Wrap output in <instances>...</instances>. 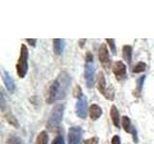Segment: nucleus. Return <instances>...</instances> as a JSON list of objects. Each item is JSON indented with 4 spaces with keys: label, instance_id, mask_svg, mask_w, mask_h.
Returning <instances> with one entry per match:
<instances>
[{
    "label": "nucleus",
    "instance_id": "29",
    "mask_svg": "<svg viewBox=\"0 0 154 144\" xmlns=\"http://www.w3.org/2000/svg\"><path fill=\"white\" fill-rule=\"evenodd\" d=\"M1 109L2 110H4V107H5V100H4V96H3V93H1Z\"/></svg>",
    "mask_w": 154,
    "mask_h": 144
},
{
    "label": "nucleus",
    "instance_id": "24",
    "mask_svg": "<svg viewBox=\"0 0 154 144\" xmlns=\"http://www.w3.org/2000/svg\"><path fill=\"white\" fill-rule=\"evenodd\" d=\"M98 141L99 139L98 137H91L89 139H87V140H85L84 144H98Z\"/></svg>",
    "mask_w": 154,
    "mask_h": 144
},
{
    "label": "nucleus",
    "instance_id": "10",
    "mask_svg": "<svg viewBox=\"0 0 154 144\" xmlns=\"http://www.w3.org/2000/svg\"><path fill=\"white\" fill-rule=\"evenodd\" d=\"M2 79H3L4 85L7 88V89L9 91H14V88H16V86H14V82L13 78L11 77V75L9 74V72H7V71L3 72Z\"/></svg>",
    "mask_w": 154,
    "mask_h": 144
},
{
    "label": "nucleus",
    "instance_id": "17",
    "mask_svg": "<svg viewBox=\"0 0 154 144\" xmlns=\"http://www.w3.org/2000/svg\"><path fill=\"white\" fill-rule=\"evenodd\" d=\"M146 69V64L143 62H139L138 64L134 66L133 72L134 73H141V72H144Z\"/></svg>",
    "mask_w": 154,
    "mask_h": 144
},
{
    "label": "nucleus",
    "instance_id": "26",
    "mask_svg": "<svg viewBox=\"0 0 154 144\" xmlns=\"http://www.w3.org/2000/svg\"><path fill=\"white\" fill-rule=\"evenodd\" d=\"M112 144H120V138L119 136H114L112 138Z\"/></svg>",
    "mask_w": 154,
    "mask_h": 144
},
{
    "label": "nucleus",
    "instance_id": "15",
    "mask_svg": "<svg viewBox=\"0 0 154 144\" xmlns=\"http://www.w3.org/2000/svg\"><path fill=\"white\" fill-rule=\"evenodd\" d=\"M48 143V134L45 131H42L38 134L35 144H47Z\"/></svg>",
    "mask_w": 154,
    "mask_h": 144
},
{
    "label": "nucleus",
    "instance_id": "21",
    "mask_svg": "<svg viewBox=\"0 0 154 144\" xmlns=\"http://www.w3.org/2000/svg\"><path fill=\"white\" fill-rule=\"evenodd\" d=\"M21 140L20 138L16 136H11L7 139V144H20Z\"/></svg>",
    "mask_w": 154,
    "mask_h": 144
},
{
    "label": "nucleus",
    "instance_id": "25",
    "mask_svg": "<svg viewBox=\"0 0 154 144\" xmlns=\"http://www.w3.org/2000/svg\"><path fill=\"white\" fill-rule=\"evenodd\" d=\"M86 62H94V56L91 52H88L86 55Z\"/></svg>",
    "mask_w": 154,
    "mask_h": 144
},
{
    "label": "nucleus",
    "instance_id": "18",
    "mask_svg": "<svg viewBox=\"0 0 154 144\" xmlns=\"http://www.w3.org/2000/svg\"><path fill=\"white\" fill-rule=\"evenodd\" d=\"M144 79H146V76L143 75L141 78H140L137 82V88H136V94L137 97H139V95L141 94V91H142V88H143V82H144Z\"/></svg>",
    "mask_w": 154,
    "mask_h": 144
},
{
    "label": "nucleus",
    "instance_id": "16",
    "mask_svg": "<svg viewBox=\"0 0 154 144\" xmlns=\"http://www.w3.org/2000/svg\"><path fill=\"white\" fill-rule=\"evenodd\" d=\"M122 125L123 127V130L126 133H132V129L133 127L131 126V121L128 116H123L122 120Z\"/></svg>",
    "mask_w": 154,
    "mask_h": 144
},
{
    "label": "nucleus",
    "instance_id": "3",
    "mask_svg": "<svg viewBox=\"0 0 154 144\" xmlns=\"http://www.w3.org/2000/svg\"><path fill=\"white\" fill-rule=\"evenodd\" d=\"M64 110H65V106L63 104L56 105L54 108L52 109L51 113L49 115L46 123V126L48 129H55L60 125L62 122L63 116H64Z\"/></svg>",
    "mask_w": 154,
    "mask_h": 144
},
{
    "label": "nucleus",
    "instance_id": "4",
    "mask_svg": "<svg viewBox=\"0 0 154 144\" xmlns=\"http://www.w3.org/2000/svg\"><path fill=\"white\" fill-rule=\"evenodd\" d=\"M97 88L99 92L105 96L106 99L109 100L114 99V89L112 88L111 90H109L106 88V79L103 72H99L97 75Z\"/></svg>",
    "mask_w": 154,
    "mask_h": 144
},
{
    "label": "nucleus",
    "instance_id": "5",
    "mask_svg": "<svg viewBox=\"0 0 154 144\" xmlns=\"http://www.w3.org/2000/svg\"><path fill=\"white\" fill-rule=\"evenodd\" d=\"M82 136H83V130L81 127H71L69 130L67 142L69 144H81Z\"/></svg>",
    "mask_w": 154,
    "mask_h": 144
},
{
    "label": "nucleus",
    "instance_id": "23",
    "mask_svg": "<svg viewBox=\"0 0 154 144\" xmlns=\"http://www.w3.org/2000/svg\"><path fill=\"white\" fill-rule=\"evenodd\" d=\"M51 144H65V139L63 137V136H57L54 139H53V141Z\"/></svg>",
    "mask_w": 154,
    "mask_h": 144
},
{
    "label": "nucleus",
    "instance_id": "28",
    "mask_svg": "<svg viewBox=\"0 0 154 144\" xmlns=\"http://www.w3.org/2000/svg\"><path fill=\"white\" fill-rule=\"evenodd\" d=\"M26 41L29 42V44L32 45V46H36V42H37V40L36 38H34V40H30V38H26Z\"/></svg>",
    "mask_w": 154,
    "mask_h": 144
},
{
    "label": "nucleus",
    "instance_id": "27",
    "mask_svg": "<svg viewBox=\"0 0 154 144\" xmlns=\"http://www.w3.org/2000/svg\"><path fill=\"white\" fill-rule=\"evenodd\" d=\"M131 134H133L134 142H135V143H138V137H137V131H136V129L133 128V129H132V133H131Z\"/></svg>",
    "mask_w": 154,
    "mask_h": 144
},
{
    "label": "nucleus",
    "instance_id": "2",
    "mask_svg": "<svg viewBox=\"0 0 154 144\" xmlns=\"http://www.w3.org/2000/svg\"><path fill=\"white\" fill-rule=\"evenodd\" d=\"M28 49L25 44L20 46V54H19L18 61L17 62V73L19 78H24L28 71Z\"/></svg>",
    "mask_w": 154,
    "mask_h": 144
},
{
    "label": "nucleus",
    "instance_id": "12",
    "mask_svg": "<svg viewBox=\"0 0 154 144\" xmlns=\"http://www.w3.org/2000/svg\"><path fill=\"white\" fill-rule=\"evenodd\" d=\"M65 47V40L61 38H55L53 40V51L56 55H61Z\"/></svg>",
    "mask_w": 154,
    "mask_h": 144
},
{
    "label": "nucleus",
    "instance_id": "6",
    "mask_svg": "<svg viewBox=\"0 0 154 144\" xmlns=\"http://www.w3.org/2000/svg\"><path fill=\"white\" fill-rule=\"evenodd\" d=\"M88 114V99L85 95L78 99L76 104V115L81 119H86Z\"/></svg>",
    "mask_w": 154,
    "mask_h": 144
},
{
    "label": "nucleus",
    "instance_id": "13",
    "mask_svg": "<svg viewBox=\"0 0 154 144\" xmlns=\"http://www.w3.org/2000/svg\"><path fill=\"white\" fill-rule=\"evenodd\" d=\"M111 118H112V121L115 127H117L118 129H119V110L118 108L116 107L115 105L112 106L111 108Z\"/></svg>",
    "mask_w": 154,
    "mask_h": 144
},
{
    "label": "nucleus",
    "instance_id": "22",
    "mask_svg": "<svg viewBox=\"0 0 154 144\" xmlns=\"http://www.w3.org/2000/svg\"><path fill=\"white\" fill-rule=\"evenodd\" d=\"M73 95H74V97L76 98H81L82 96H83V93H82V90H81V88H80V86H77L76 88H74V91H73Z\"/></svg>",
    "mask_w": 154,
    "mask_h": 144
},
{
    "label": "nucleus",
    "instance_id": "7",
    "mask_svg": "<svg viewBox=\"0 0 154 144\" xmlns=\"http://www.w3.org/2000/svg\"><path fill=\"white\" fill-rule=\"evenodd\" d=\"M94 72H95V68L94 62H86L84 75H85L87 86L89 88H91L94 85Z\"/></svg>",
    "mask_w": 154,
    "mask_h": 144
},
{
    "label": "nucleus",
    "instance_id": "19",
    "mask_svg": "<svg viewBox=\"0 0 154 144\" xmlns=\"http://www.w3.org/2000/svg\"><path fill=\"white\" fill-rule=\"evenodd\" d=\"M6 118H7V121H8L10 124L14 125V126H16L17 128H18V127H19V125H18L17 120L16 119V117H14L13 114L9 113V114L7 115V116H6Z\"/></svg>",
    "mask_w": 154,
    "mask_h": 144
},
{
    "label": "nucleus",
    "instance_id": "8",
    "mask_svg": "<svg viewBox=\"0 0 154 144\" xmlns=\"http://www.w3.org/2000/svg\"><path fill=\"white\" fill-rule=\"evenodd\" d=\"M113 73L115 74L118 81H123L126 79V65L122 61L116 62L113 65Z\"/></svg>",
    "mask_w": 154,
    "mask_h": 144
},
{
    "label": "nucleus",
    "instance_id": "14",
    "mask_svg": "<svg viewBox=\"0 0 154 144\" xmlns=\"http://www.w3.org/2000/svg\"><path fill=\"white\" fill-rule=\"evenodd\" d=\"M132 50L133 48L130 45H124L122 47V58L128 64H131L132 62Z\"/></svg>",
    "mask_w": 154,
    "mask_h": 144
},
{
    "label": "nucleus",
    "instance_id": "1",
    "mask_svg": "<svg viewBox=\"0 0 154 144\" xmlns=\"http://www.w3.org/2000/svg\"><path fill=\"white\" fill-rule=\"evenodd\" d=\"M70 86V77L66 72L63 71L60 75L57 77V79L52 82V84L49 86L47 93L46 102L48 104L54 103L55 101L64 99L67 93Z\"/></svg>",
    "mask_w": 154,
    "mask_h": 144
},
{
    "label": "nucleus",
    "instance_id": "11",
    "mask_svg": "<svg viewBox=\"0 0 154 144\" xmlns=\"http://www.w3.org/2000/svg\"><path fill=\"white\" fill-rule=\"evenodd\" d=\"M89 112H90L91 119V120H96V119H98L101 116V114H102V110H101V108L99 107L98 105L93 104L90 107Z\"/></svg>",
    "mask_w": 154,
    "mask_h": 144
},
{
    "label": "nucleus",
    "instance_id": "9",
    "mask_svg": "<svg viewBox=\"0 0 154 144\" xmlns=\"http://www.w3.org/2000/svg\"><path fill=\"white\" fill-rule=\"evenodd\" d=\"M98 58L99 62L106 70H108L111 66V59L109 55V51L105 44H102L98 49Z\"/></svg>",
    "mask_w": 154,
    "mask_h": 144
},
{
    "label": "nucleus",
    "instance_id": "30",
    "mask_svg": "<svg viewBox=\"0 0 154 144\" xmlns=\"http://www.w3.org/2000/svg\"><path fill=\"white\" fill-rule=\"evenodd\" d=\"M79 44H80V47H83V45H84V43L86 42V40L84 38V40H79Z\"/></svg>",
    "mask_w": 154,
    "mask_h": 144
},
{
    "label": "nucleus",
    "instance_id": "20",
    "mask_svg": "<svg viewBox=\"0 0 154 144\" xmlns=\"http://www.w3.org/2000/svg\"><path fill=\"white\" fill-rule=\"evenodd\" d=\"M106 42L108 43L110 48H111V51H112L113 55L117 54V49H116V44H115V40L113 38H106Z\"/></svg>",
    "mask_w": 154,
    "mask_h": 144
}]
</instances>
